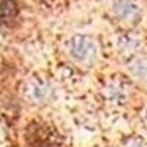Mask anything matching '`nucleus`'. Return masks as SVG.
<instances>
[{
	"label": "nucleus",
	"instance_id": "nucleus-6",
	"mask_svg": "<svg viewBox=\"0 0 147 147\" xmlns=\"http://www.w3.org/2000/svg\"><path fill=\"white\" fill-rule=\"evenodd\" d=\"M131 147H144V146H141V144L138 143V144H131Z\"/></svg>",
	"mask_w": 147,
	"mask_h": 147
},
{
	"label": "nucleus",
	"instance_id": "nucleus-3",
	"mask_svg": "<svg viewBox=\"0 0 147 147\" xmlns=\"http://www.w3.org/2000/svg\"><path fill=\"white\" fill-rule=\"evenodd\" d=\"M19 7L16 0H2L0 2V24L3 27H12L18 19Z\"/></svg>",
	"mask_w": 147,
	"mask_h": 147
},
{
	"label": "nucleus",
	"instance_id": "nucleus-2",
	"mask_svg": "<svg viewBox=\"0 0 147 147\" xmlns=\"http://www.w3.org/2000/svg\"><path fill=\"white\" fill-rule=\"evenodd\" d=\"M71 53L72 56L78 59L80 62H88L94 57V53H96V49L93 46V43L87 38H75L72 43V49H71Z\"/></svg>",
	"mask_w": 147,
	"mask_h": 147
},
{
	"label": "nucleus",
	"instance_id": "nucleus-4",
	"mask_svg": "<svg viewBox=\"0 0 147 147\" xmlns=\"http://www.w3.org/2000/svg\"><path fill=\"white\" fill-rule=\"evenodd\" d=\"M50 93H52L50 85L44 81H41V80H34L28 85V96L32 102L43 103L50 97Z\"/></svg>",
	"mask_w": 147,
	"mask_h": 147
},
{
	"label": "nucleus",
	"instance_id": "nucleus-5",
	"mask_svg": "<svg viewBox=\"0 0 147 147\" xmlns=\"http://www.w3.org/2000/svg\"><path fill=\"white\" fill-rule=\"evenodd\" d=\"M131 72L134 77H137L141 81H147V59H138L131 66Z\"/></svg>",
	"mask_w": 147,
	"mask_h": 147
},
{
	"label": "nucleus",
	"instance_id": "nucleus-1",
	"mask_svg": "<svg viewBox=\"0 0 147 147\" xmlns=\"http://www.w3.org/2000/svg\"><path fill=\"white\" fill-rule=\"evenodd\" d=\"M25 141L30 147H56L60 144L59 131L46 121H31L25 128Z\"/></svg>",
	"mask_w": 147,
	"mask_h": 147
}]
</instances>
